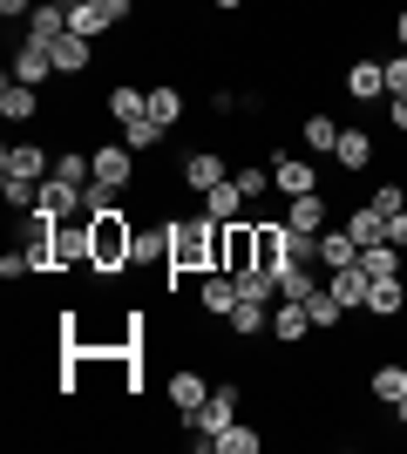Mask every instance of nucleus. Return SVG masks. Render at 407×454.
<instances>
[{
	"label": "nucleus",
	"mask_w": 407,
	"mask_h": 454,
	"mask_svg": "<svg viewBox=\"0 0 407 454\" xmlns=\"http://www.w3.org/2000/svg\"><path fill=\"white\" fill-rule=\"evenodd\" d=\"M271 340L286 346H306V340H319V325H312V312H306V299H278L271 305Z\"/></svg>",
	"instance_id": "ddd939ff"
},
{
	"label": "nucleus",
	"mask_w": 407,
	"mask_h": 454,
	"mask_svg": "<svg viewBox=\"0 0 407 454\" xmlns=\"http://www.w3.org/2000/svg\"><path fill=\"white\" fill-rule=\"evenodd\" d=\"M387 35H394V48H407V0H401V7L387 14Z\"/></svg>",
	"instance_id": "c03bdc74"
},
{
	"label": "nucleus",
	"mask_w": 407,
	"mask_h": 454,
	"mask_svg": "<svg viewBox=\"0 0 407 454\" xmlns=\"http://www.w3.org/2000/svg\"><path fill=\"white\" fill-rule=\"evenodd\" d=\"M360 271H367V278H401V245H367L360 251Z\"/></svg>",
	"instance_id": "72a5a7b5"
},
{
	"label": "nucleus",
	"mask_w": 407,
	"mask_h": 454,
	"mask_svg": "<svg viewBox=\"0 0 407 454\" xmlns=\"http://www.w3.org/2000/svg\"><path fill=\"white\" fill-rule=\"evenodd\" d=\"M150 115L163 122V129H184V115H191L184 89H176V82H150Z\"/></svg>",
	"instance_id": "c756f323"
},
{
	"label": "nucleus",
	"mask_w": 407,
	"mask_h": 454,
	"mask_svg": "<svg viewBox=\"0 0 407 454\" xmlns=\"http://www.w3.org/2000/svg\"><path fill=\"white\" fill-rule=\"evenodd\" d=\"M258 448H265V427H252V420H231L217 434V454H258Z\"/></svg>",
	"instance_id": "f704fd0d"
},
{
	"label": "nucleus",
	"mask_w": 407,
	"mask_h": 454,
	"mask_svg": "<svg viewBox=\"0 0 407 454\" xmlns=\"http://www.w3.org/2000/svg\"><path fill=\"white\" fill-rule=\"evenodd\" d=\"M387 238H394V245L407 251V210H394V217H387Z\"/></svg>",
	"instance_id": "a18cd8bd"
},
{
	"label": "nucleus",
	"mask_w": 407,
	"mask_h": 454,
	"mask_svg": "<svg viewBox=\"0 0 407 454\" xmlns=\"http://www.w3.org/2000/svg\"><path fill=\"white\" fill-rule=\"evenodd\" d=\"M102 7H109V0H102Z\"/></svg>",
	"instance_id": "de8ad7c7"
},
{
	"label": "nucleus",
	"mask_w": 407,
	"mask_h": 454,
	"mask_svg": "<svg viewBox=\"0 0 407 454\" xmlns=\"http://www.w3.org/2000/svg\"><path fill=\"white\" fill-rule=\"evenodd\" d=\"M55 68H61L68 82H82L89 68H96V41H89V35H61V41H55Z\"/></svg>",
	"instance_id": "a878e982"
},
{
	"label": "nucleus",
	"mask_w": 407,
	"mask_h": 454,
	"mask_svg": "<svg viewBox=\"0 0 407 454\" xmlns=\"http://www.w3.org/2000/svg\"><path fill=\"white\" fill-rule=\"evenodd\" d=\"M367 394H373V400H380V407L394 414V407L407 400V360H380V366L367 373Z\"/></svg>",
	"instance_id": "b1692460"
},
{
	"label": "nucleus",
	"mask_w": 407,
	"mask_h": 454,
	"mask_svg": "<svg viewBox=\"0 0 407 454\" xmlns=\"http://www.w3.org/2000/svg\"><path fill=\"white\" fill-rule=\"evenodd\" d=\"M102 115L116 122V136H122V122H136V115H150V82H136V75H116L109 82V95H102Z\"/></svg>",
	"instance_id": "1a4fd4ad"
},
{
	"label": "nucleus",
	"mask_w": 407,
	"mask_h": 454,
	"mask_svg": "<svg viewBox=\"0 0 407 454\" xmlns=\"http://www.w3.org/2000/svg\"><path fill=\"white\" fill-rule=\"evenodd\" d=\"M373 129L367 122H340V150H333V170H347V176H367L373 170Z\"/></svg>",
	"instance_id": "f8f14e48"
},
{
	"label": "nucleus",
	"mask_w": 407,
	"mask_h": 454,
	"mask_svg": "<svg viewBox=\"0 0 407 454\" xmlns=\"http://www.w3.org/2000/svg\"><path fill=\"white\" fill-rule=\"evenodd\" d=\"M35 210H41V217H82V190L61 184V176H48V184H41V197H35Z\"/></svg>",
	"instance_id": "7c9ffc66"
},
{
	"label": "nucleus",
	"mask_w": 407,
	"mask_h": 454,
	"mask_svg": "<svg viewBox=\"0 0 407 454\" xmlns=\"http://www.w3.org/2000/svg\"><path fill=\"white\" fill-rule=\"evenodd\" d=\"M7 75L27 82V89H41L48 75H61V68H55V48H41V41H14V61H7Z\"/></svg>",
	"instance_id": "a211bd4d"
},
{
	"label": "nucleus",
	"mask_w": 407,
	"mask_h": 454,
	"mask_svg": "<svg viewBox=\"0 0 407 454\" xmlns=\"http://www.w3.org/2000/svg\"><path fill=\"white\" fill-rule=\"evenodd\" d=\"M238 190H245V204H258V197H265V190H271V170H265V163H238Z\"/></svg>",
	"instance_id": "4c0bfd02"
},
{
	"label": "nucleus",
	"mask_w": 407,
	"mask_h": 454,
	"mask_svg": "<svg viewBox=\"0 0 407 454\" xmlns=\"http://www.w3.org/2000/svg\"><path fill=\"white\" fill-rule=\"evenodd\" d=\"M286 224L306 231V238H326V231L340 224V204H333L326 190H312V197H286Z\"/></svg>",
	"instance_id": "6e6552de"
},
{
	"label": "nucleus",
	"mask_w": 407,
	"mask_h": 454,
	"mask_svg": "<svg viewBox=\"0 0 407 454\" xmlns=\"http://www.w3.org/2000/svg\"><path fill=\"white\" fill-rule=\"evenodd\" d=\"M299 150L319 156V163H333V150H340V115L306 109V115H299Z\"/></svg>",
	"instance_id": "2eb2a0df"
},
{
	"label": "nucleus",
	"mask_w": 407,
	"mask_h": 454,
	"mask_svg": "<svg viewBox=\"0 0 407 454\" xmlns=\"http://www.w3.org/2000/svg\"><path fill=\"white\" fill-rule=\"evenodd\" d=\"M109 210H129V190H116V184H89L82 190V217H109Z\"/></svg>",
	"instance_id": "473e14b6"
},
{
	"label": "nucleus",
	"mask_w": 407,
	"mask_h": 454,
	"mask_svg": "<svg viewBox=\"0 0 407 454\" xmlns=\"http://www.w3.org/2000/svg\"><path fill=\"white\" fill-rule=\"evenodd\" d=\"M170 136H176V129H163L156 115H136V122H122V143H129V150L143 156V163H150V156H163V150H170Z\"/></svg>",
	"instance_id": "5701e85b"
},
{
	"label": "nucleus",
	"mask_w": 407,
	"mask_h": 454,
	"mask_svg": "<svg viewBox=\"0 0 407 454\" xmlns=\"http://www.w3.org/2000/svg\"><path fill=\"white\" fill-rule=\"evenodd\" d=\"M231 170H238V163H231L224 150L197 143V150H184V156H176V190H184V197H204V190H217Z\"/></svg>",
	"instance_id": "7ed1b4c3"
},
{
	"label": "nucleus",
	"mask_w": 407,
	"mask_h": 454,
	"mask_svg": "<svg viewBox=\"0 0 407 454\" xmlns=\"http://www.w3.org/2000/svg\"><path fill=\"white\" fill-rule=\"evenodd\" d=\"M35 7H41V0H0V20L14 27V20H27V14H35Z\"/></svg>",
	"instance_id": "37998d69"
},
{
	"label": "nucleus",
	"mask_w": 407,
	"mask_h": 454,
	"mask_svg": "<svg viewBox=\"0 0 407 454\" xmlns=\"http://www.w3.org/2000/svg\"><path fill=\"white\" fill-rule=\"evenodd\" d=\"M122 271H136V217L129 210L89 217V278H122Z\"/></svg>",
	"instance_id": "f03ea898"
},
{
	"label": "nucleus",
	"mask_w": 407,
	"mask_h": 454,
	"mask_svg": "<svg viewBox=\"0 0 407 454\" xmlns=\"http://www.w3.org/2000/svg\"><path fill=\"white\" fill-rule=\"evenodd\" d=\"M340 265H360V245H353L347 224H333L326 238H319V271H340Z\"/></svg>",
	"instance_id": "2f4dec72"
},
{
	"label": "nucleus",
	"mask_w": 407,
	"mask_h": 454,
	"mask_svg": "<svg viewBox=\"0 0 407 454\" xmlns=\"http://www.w3.org/2000/svg\"><path fill=\"white\" fill-rule=\"evenodd\" d=\"M347 102H360V109H380V102H387V61L380 55L347 61Z\"/></svg>",
	"instance_id": "0eeeda50"
},
{
	"label": "nucleus",
	"mask_w": 407,
	"mask_h": 454,
	"mask_svg": "<svg viewBox=\"0 0 407 454\" xmlns=\"http://www.w3.org/2000/svg\"><path fill=\"white\" fill-rule=\"evenodd\" d=\"M367 204H373V210H387V217H394V210H407V184H401V176L373 184V197H367Z\"/></svg>",
	"instance_id": "ea45409f"
},
{
	"label": "nucleus",
	"mask_w": 407,
	"mask_h": 454,
	"mask_svg": "<svg viewBox=\"0 0 407 454\" xmlns=\"http://www.w3.org/2000/svg\"><path fill=\"white\" fill-rule=\"evenodd\" d=\"M407 312V278H373V292H367V312L360 319H373V325H394Z\"/></svg>",
	"instance_id": "4be33fe9"
},
{
	"label": "nucleus",
	"mask_w": 407,
	"mask_h": 454,
	"mask_svg": "<svg viewBox=\"0 0 407 454\" xmlns=\"http://www.w3.org/2000/svg\"><path fill=\"white\" fill-rule=\"evenodd\" d=\"M217 271V224L197 210V217H170V265H163V292H176L184 278H204Z\"/></svg>",
	"instance_id": "f257e3e1"
},
{
	"label": "nucleus",
	"mask_w": 407,
	"mask_h": 454,
	"mask_svg": "<svg viewBox=\"0 0 407 454\" xmlns=\"http://www.w3.org/2000/svg\"><path fill=\"white\" fill-rule=\"evenodd\" d=\"M68 35V0H41L35 14L20 20V41H41V48H55Z\"/></svg>",
	"instance_id": "aec40b11"
},
{
	"label": "nucleus",
	"mask_w": 407,
	"mask_h": 454,
	"mask_svg": "<svg viewBox=\"0 0 407 454\" xmlns=\"http://www.w3.org/2000/svg\"><path fill=\"white\" fill-rule=\"evenodd\" d=\"M0 197H7V210H14V217H27V210H35V197H41V184H14V176H0Z\"/></svg>",
	"instance_id": "58836bf2"
},
{
	"label": "nucleus",
	"mask_w": 407,
	"mask_h": 454,
	"mask_svg": "<svg viewBox=\"0 0 407 454\" xmlns=\"http://www.w3.org/2000/svg\"><path fill=\"white\" fill-rule=\"evenodd\" d=\"M55 271H89V217H55Z\"/></svg>",
	"instance_id": "4468645a"
},
{
	"label": "nucleus",
	"mask_w": 407,
	"mask_h": 454,
	"mask_svg": "<svg viewBox=\"0 0 407 454\" xmlns=\"http://www.w3.org/2000/svg\"><path fill=\"white\" fill-rule=\"evenodd\" d=\"M136 163H143V156H136L129 143H122V136L96 143V176H102V184H116V190H136V184H143V170H136Z\"/></svg>",
	"instance_id": "9d476101"
},
{
	"label": "nucleus",
	"mask_w": 407,
	"mask_h": 454,
	"mask_svg": "<svg viewBox=\"0 0 407 454\" xmlns=\"http://www.w3.org/2000/svg\"><path fill=\"white\" fill-rule=\"evenodd\" d=\"M197 210H204L211 224H238V217H252V204H245V190H238V176H224L217 190H204V197H197Z\"/></svg>",
	"instance_id": "412c9836"
},
{
	"label": "nucleus",
	"mask_w": 407,
	"mask_h": 454,
	"mask_svg": "<svg viewBox=\"0 0 407 454\" xmlns=\"http://www.w3.org/2000/svg\"><path fill=\"white\" fill-rule=\"evenodd\" d=\"M380 122H387L394 136H407V95H387V102H380Z\"/></svg>",
	"instance_id": "79ce46f5"
},
{
	"label": "nucleus",
	"mask_w": 407,
	"mask_h": 454,
	"mask_svg": "<svg viewBox=\"0 0 407 454\" xmlns=\"http://www.w3.org/2000/svg\"><path fill=\"white\" fill-rule=\"evenodd\" d=\"M116 27V14L102 7V0H68V35H89V41H102Z\"/></svg>",
	"instance_id": "c85d7f7f"
},
{
	"label": "nucleus",
	"mask_w": 407,
	"mask_h": 454,
	"mask_svg": "<svg viewBox=\"0 0 407 454\" xmlns=\"http://www.w3.org/2000/svg\"><path fill=\"white\" fill-rule=\"evenodd\" d=\"M204 7H217V14H238V7H245V0H204Z\"/></svg>",
	"instance_id": "49530a36"
},
{
	"label": "nucleus",
	"mask_w": 407,
	"mask_h": 454,
	"mask_svg": "<svg viewBox=\"0 0 407 454\" xmlns=\"http://www.w3.org/2000/svg\"><path fill=\"white\" fill-rule=\"evenodd\" d=\"M380 61H387V95H407V48H394Z\"/></svg>",
	"instance_id": "a19ab883"
},
{
	"label": "nucleus",
	"mask_w": 407,
	"mask_h": 454,
	"mask_svg": "<svg viewBox=\"0 0 407 454\" xmlns=\"http://www.w3.org/2000/svg\"><path fill=\"white\" fill-rule=\"evenodd\" d=\"M326 170L333 163H319V156H306V150H278L271 156V190H278V197H312V190H326Z\"/></svg>",
	"instance_id": "20e7f679"
},
{
	"label": "nucleus",
	"mask_w": 407,
	"mask_h": 454,
	"mask_svg": "<svg viewBox=\"0 0 407 454\" xmlns=\"http://www.w3.org/2000/svg\"><path fill=\"white\" fill-rule=\"evenodd\" d=\"M340 224L353 231V245H360V251H367V245H387V210H373V204L340 210Z\"/></svg>",
	"instance_id": "393cba45"
},
{
	"label": "nucleus",
	"mask_w": 407,
	"mask_h": 454,
	"mask_svg": "<svg viewBox=\"0 0 407 454\" xmlns=\"http://www.w3.org/2000/svg\"><path fill=\"white\" fill-rule=\"evenodd\" d=\"M258 265V224L252 217H238V224H217V271H252Z\"/></svg>",
	"instance_id": "423d86ee"
},
{
	"label": "nucleus",
	"mask_w": 407,
	"mask_h": 454,
	"mask_svg": "<svg viewBox=\"0 0 407 454\" xmlns=\"http://www.w3.org/2000/svg\"><path fill=\"white\" fill-rule=\"evenodd\" d=\"M231 305H238V278L231 271H204V278H197V312H204V319H231Z\"/></svg>",
	"instance_id": "f3484780"
},
{
	"label": "nucleus",
	"mask_w": 407,
	"mask_h": 454,
	"mask_svg": "<svg viewBox=\"0 0 407 454\" xmlns=\"http://www.w3.org/2000/svg\"><path fill=\"white\" fill-rule=\"evenodd\" d=\"M224 333H231V340H265V333H271V305L238 299V305H231V319H224Z\"/></svg>",
	"instance_id": "cd10ccee"
},
{
	"label": "nucleus",
	"mask_w": 407,
	"mask_h": 454,
	"mask_svg": "<svg viewBox=\"0 0 407 454\" xmlns=\"http://www.w3.org/2000/svg\"><path fill=\"white\" fill-rule=\"evenodd\" d=\"M170 265V217L136 224V271H163Z\"/></svg>",
	"instance_id": "6ab92c4d"
},
{
	"label": "nucleus",
	"mask_w": 407,
	"mask_h": 454,
	"mask_svg": "<svg viewBox=\"0 0 407 454\" xmlns=\"http://www.w3.org/2000/svg\"><path fill=\"white\" fill-rule=\"evenodd\" d=\"M312 292H319V278H312V265H299V258H292V265L278 271V299H312Z\"/></svg>",
	"instance_id": "e433bc0d"
},
{
	"label": "nucleus",
	"mask_w": 407,
	"mask_h": 454,
	"mask_svg": "<svg viewBox=\"0 0 407 454\" xmlns=\"http://www.w3.org/2000/svg\"><path fill=\"white\" fill-rule=\"evenodd\" d=\"M0 176H14V184H48V176H55V156L41 150V143H7V150H0Z\"/></svg>",
	"instance_id": "9b49d317"
},
{
	"label": "nucleus",
	"mask_w": 407,
	"mask_h": 454,
	"mask_svg": "<svg viewBox=\"0 0 407 454\" xmlns=\"http://www.w3.org/2000/svg\"><path fill=\"white\" fill-rule=\"evenodd\" d=\"M0 115L14 122V129H27V122H41L48 115V102H41V89H27V82L0 75Z\"/></svg>",
	"instance_id": "dca6fc26"
},
{
	"label": "nucleus",
	"mask_w": 407,
	"mask_h": 454,
	"mask_svg": "<svg viewBox=\"0 0 407 454\" xmlns=\"http://www.w3.org/2000/svg\"><path fill=\"white\" fill-rule=\"evenodd\" d=\"M306 312H312V325H319V333H340V319H347V305L333 299V285H319V292H312Z\"/></svg>",
	"instance_id": "c9c22d12"
},
{
	"label": "nucleus",
	"mask_w": 407,
	"mask_h": 454,
	"mask_svg": "<svg viewBox=\"0 0 407 454\" xmlns=\"http://www.w3.org/2000/svg\"><path fill=\"white\" fill-rule=\"evenodd\" d=\"M163 400L176 407V420H191L204 400H211V373L191 360H170V373H163Z\"/></svg>",
	"instance_id": "39448f33"
},
{
	"label": "nucleus",
	"mask_w": 407,
	"mask_h": 454,
	"mask_svg": "<svg viewBox=\"0 0 407 454\" xmlns=\"http://www.w3.org/2000/svg\"><path fill=\"white\" fill-rule=\"evenodd\" d=\"M326 285H333V299L347 305V312H367V292H373V278L360 265H340V271H326Z\"/></svg>",
	"instance_id": "bb28decb"
}]
</instances>
